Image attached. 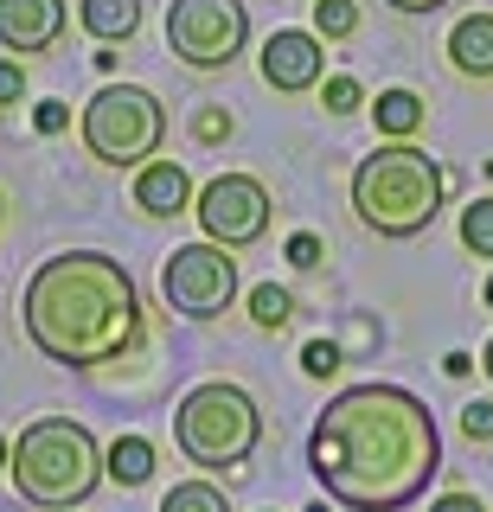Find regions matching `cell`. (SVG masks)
Listing matches in <instances>:
<instances>
[{
    "label": "cell",
    "instance_id": "cell-17",
    "mask_svg": "<svg viewBox=\"0 0 493 512\" xmlns=\"http://www.w3.org/2000/svg\"><path fill=\"white\" fill-rule=\"evenodd\" d=\"M250 320H257V327H289L295 320V295L289 288H276V282H263V288H250Z\"/></svg>",
    "mask_w": 493,
    "mask_h": 512
},
{
    "label": "cell",
    "instance_id": "cell-33",
    "mask_svg": "<svg viewBox=\"0 0 493 512\" xmlns=\"http://www.w3.org/2000/svg\"><path fill=\"white\" fill-rule=\"evenodd\" d=\"M487 301H493V276H487Z\"/></svg>",
    "mask_w": 493,
    "mask_h": 512
},
{
    "label": "cell",
    "instance_id": "cell-27",
    "mask_svg": "<svg viewBox=\"0 0 493 512\" xmlns=\"http://www.w3.org/2000/svg\"><path fill=\"white\" fill-rule=\"evenodd\" d=\"M193 128H199V141H225V135H231V116H218V109H205V116H199Z\"/></svg>",
    "mask_w": 493,
    "mask_h": 512
},
{
    "label": "cell",
    "instance_id": "cell-14",
    "mask_svg": "<svg viewBox=\"0 0 493 512\" xmlns=\"http://www.w3.org/2000/svg\"><path fill=\"white\" fill-rule=\"evenodd\" d=\"M77 26L97 45H129L141 26V0H77Z\"/></svg>",
    "mask_w": 493,
    "mask_h": 512
},
{
    "label": "cell",
    "instance_id": "cell-28",
    "mask_svg": "<svg viewBox=\"0 0 493 512\" xmlns=\"http://www.w3.org/2000/svg\"><path fill=\"white\" fill-rule=\"evenodd\" d=\"M429 512H487V506L474 500V493H442V500L429 506Z\"/></svg>",
    "mask_w": 493,
    "mask_h": 512
},
{
    "label": "cell",
    "instance_id": "cell-10",
    "mask_svg": "<svg viewBox=\"0 0 493 512\" xmlns=\"http://www.w3.org/2000/svg\"><path fill=\"white\" fill-rule=\"evenodd\" d=\"M327 77V45L314 32H269L263 39V84L282 96H301Z\"/></svg>",
    "mask_w": 493,
    "mask_h": 512
},
{
    "label": "cell",
    "instance_id": "cell-22",
    "mask_svg": "<svg viewBox=\"0 0 493 512\" xmlns=\"http://www.w3.org/2000/svg\"><path fill=\"white\" fill-rule=\"evenodd\" d=\"M301 372H308V378H333V372H340V346H333V340H308V346H301Z\"/></svg>",
    "mask_w": 493,
    "mask_h": 512
},
{
    "label": "cell",
    "instance_id": "cell-30",
    "mask_svg": "<svg viewBox=\"0 0 493 512\" xmlns=\"http://www.w3.org/2000/svg\"><path fill=\"white\" fill-rule=\"evenodd\" d=\"M442 372H449V378H468L474 359H468V352H449V365H442Z\"/></svg>",
    "mask_w": 493,
    "mask_h": 512
},
{
    "label": "cell",
    "instance_id": "cell-16",
    "mask_svg": "<svg viewBox=\"0 0 493 512\" xmlns=\"http://www.w3.org/2000/svg\"><path fill=\"white\" fill-rule=\"evenodd\" d=\"M103 474H109V480H122V487H141V480L154 474V442H148V436H122V442H109Z\"/></svg>",
    "mask_w": 493,
    "mask_h": 512
},
{
    "label": "cell",
    "instance_id": "cell-7",
    "mask_svg": "<svg viewBox=\"0 0 493 512\" xmlns=\"http://www.w3.org/2000/svg\"><path fill=\"white\" fill-rule=\"evenodd\" d=\"M250 39L244 0H173L167 7V52L193 71H225Z\"/></svg>",
    "mask_w": 493,
    "mask_h": 512
},
{
    "label": "cell",
    "instance_id": "cell-31",
    "mask_svg": "<svg viewBox=\"0 0 493 512\" xmlns=\"http://www.w3.org/2000/svg\"><path fill=\"white\" fill-rule=\"evenodd\" d=\"M481 365H487V378H493V340H487V352H481Z\"/></svg>",
    "mask_w": 493,
    "mask_h": 512
},
{
    "label": "cell",
    "instance_id": "cell-24",
    "mask_svg": "<svg viewBox=\"0 0 493 512\" xmlns=\"http://www.w3.org/2000/svg\"><path fill=\"white\" fill-rule=\"evenodd\" d=\"M20 96H26V64L20 58H0V109L20 103Z\"/></svg>",
    "mask_w": 493,
    "mask_h": 512
},
{
    "label": "cell",
    "instance_id": "cell-11",
    "mask_svg": "<svg viewBox=\"0 0 493 512\" xmlns=\"http://www.w3.org/2000/svg\"><path fill=\"white\" fill-rule=\"evenodd\" d=\"M65 39V0H0V45L13 58L52 52Z\"/></svg>",
    "mask_w": 493,
    "mask_h": 512
},
{
    "label": "cell",
    "instance_id": "cell-19",
    "mask_svg": "<svg viewBox=\"0 0 493 512\" xmlns=\"http://www.w3.org/2000/svg\"><path fill=\"white\" fill-rule=\"evenodd\" d=\"M359 7L353 0H314V39H353Z\"/></svg>",
    "mask_w": 493,
    "mask_h": 512
},
{
    "label": "cell",
    "instance_id": "cell-18",
    "mask_svg": "<svg viewBox=\"0 0 493 512\" xmlns=\"http://www.w3.org/2000/svg\"><path fill=\"white\" fill-rule=\"evenodd\" d=\"M161 512H231V500L212 487V480H180V487L161 500Z\"/></svg>",
    "mask_w": 493,
    "mask_h": 512
},
{
    "label": "cell",
    "instance_id": "cell-26",
    "mask_svg": "<svg viewBox=\"0 0 493 512\" xmlns=\"http://www.w3.org/2000/svg\"><path fill=\"white\" fill-rule=\"evenodd\" d=\"M461 429H468L474 442H493V404H468L461 410Z\"/></svg>",
    "mask_w": 493,
    "mask_h": 512
},
{
    "label": "cell",
    "instance_id": "cell-32",
    "mask_svg": "<svg viewBox=\"0 0 493 512\" xmlns=\"http://www.w3.org/2000/svg\"><path fill=\"white\" fill-rule=\"evenodd\" d=\"M7 455H13V442H0V468H7Z\"/></svg>",
    "mask_w": 493,
    "mask_h": 512
},
{
    "label": "cell",
    "instance_id": "cell-4",
    "mask_svg": "<svg viewBox=\"0 0 493 512\" xmlns=\"http://www.w3.org/2000/svg\"><path fill=\"white\" fill-rule=\"evenodd\" d=\"M442 192H449V173L423 148H410V141H385V148H372L353 167V212L378 237L429 231L442 212Z\"/></svg>",
    "mask_w": 493,
    "mask_h": 512
},
{
    "label": "cell",
    "instance_id": "cell-23",
    "mask_svg": "<svg viewBox=\"0 0 493 512\" xmlns=\"http://www.w3.org/2000/svg\"><path fill=\"white\" fill-rule=\"evenodd\" d=\"M33 128H39V135H65V128H71V109L58 103V96H45V103L33 109Z\"/></svg>",
    "mask_w": 493,
    "mask_h": 512
},
{
    "label": "cell",
    "instance_id": "cell-6",
    "mask_svg": "<svg viewBox=\"0 0 493 512\" xmlns=\"http://www.w3.org/2000/svg\"><path fill=\"white\" fill-rule=\"evenodd\" d=\"M77 128H84V148L103 167H148L167 141V109H161V96L141 90V84H103L84 103Z\"/></svg>",
    "mask_w": 493,
    "mask_h": 512
},
{
    "label": "cell",
    "instance_id": "cell-8",
    "mask_svg": "<svg viewBox=\"0 0 493 512\" xmlns=\"http://www.w3.org/2000/svg\"><path fill=\"white\" fill-rule=\"evenodd\" d=\"M161 295L186 320H218L237 301V263L218 244H186L161 263Z\"/></svg>",
    "mask_w": 493,
    "mask_h": 512
},
{
    "label": "cell",
    "instance_id": "cell-21",
    "mask_svg": "<svg viewBox=\"0 0 493 512\" xmlns=\"http://www.w3.org/2000/svg\"><path fill=\"white\" fill-rule=\"evenodd\" d=\"M365 103V90H359V77H321V109L327 116H353V109Z\"/></svg>",
    "mask_w": 493,
    "mask_h": 512
},
{
    "label": "cell",
    "instance_id": "cell-9",
    "mask_svg": "<svg viewBox=\"0 0 493 512\" xmlns=\"http://www.w3.org/2000/svg\"><path fill=\"white\" fill-rule=\"evenodd\" d=\"M193 212L205 224V244L218 250H244V244H263L269 237V186L257 180V173H218L212 186H199Z\"/></svg>",
    "mask_w": 493,
    "mask_h": 512
},
{
    "label": "cell",
    "instance_id": "cell-2",
    "mask_svg": "<svg viewBox=\"0 0 493 512\" xmlns=\"http://www.w3.org/2000/svg\"><path fill=\"white\" fill-rule=\"evenodd\" d=\"M20 320L52 365L97 372L141 340V295L135 276L103 250H58L33 269L20 295Z\"/></svg>",
    "mask_w": 493,
    "mask_h": 512
},
{
    "label": "cell",
    "instance_id": "cell-5",
    "mask_svg": "<svg viewBox=\"0 0 493 512\" xmlns=\"http://www.w3.org/2000/svg\"><path fill=\"white\" fill-rule=\"evenodd\" d=\"M173 442L193 468H244L263 442V410L244 384H199L173 410Z\"/></svg>",
    "mask_w": 493,
    "mask_h": 512
},
{
    "label": "cell",
    "instance_id": "cell-29",
    "mask_svg": "<svg viewBox=\"0 0 493 512\" xmlns=\"http://www.w3.org/2000/svg\"><path fill=\"white\" fill-rule=\"evenodd\" d=\"M385 7H397V13H436V7H449V0H385Z\"/></svg>",
    "mask_w": 493,
    "mask_h": 512
},
{
    "label": "cell",
    "instance_id": "cell-15",
    "mask_svg": "<svg viewBox=\"0 0 493 512\" xmlns=\"http://www.w3.org/2000/svg\"><path fill=\"white\" fill-rule=\"evenodd\" d=\"M423 96L417 90H378V103H372V122H378V135L385 141H410L423 128Z\"/></svg>",
    "mask_w": 493,
    "mask_h": 512
},
{
    "label": "cell",
    "instance_id": "cell-13",
    "mask_svg": "<svg viewBox=\"0 0 493 512\" xmlns=\"http://www.w3.org/2000/svg\"><path fill=\"white\" fill-rule=\"evenodd\" d=\"M449 64L461 77H493V13H461L449 26Z\"/></svg>",
    "mask_w": 493,
    "mask_h": 512
},
{
    "label": "cell",
    "instance_id": "cell-12",
    "mask_svg": "<svg viewBox=\"0 0 493 512\" xmlns=\"http://www.w3.org/2000/svg\"><path fill=\"white\" fill-rule=\"evenodd\" d=\"M135 205L148 218H180L186 205H193V180H186L180 160H148V167H135Z\"/></svg>",
    "mask_w": 493,
    "mask_h": 512
},
{
    "label": "cell",
    "instance_id": "cell-34",
    "mask_svg": "<svg viewBox=\"0 0 493 512\" xmlns=\"http://www.w3.org/2000/svg\"><path fill=\"white\" fill-rule=\"evenodd\" d=\"M0 218H7V199H0Z\"/></svg>",
    "mask_w": 493,
    "mask_h": 512
},
{
    "label": "cell",
    "instance_id": "cell-3",
    "mask_svg": "<svg viewBox=\"0 0 493 512\" xmlns=\"http://www.w3.org/2000/svg\"><path fill=\"white\" fill-rule=\"evenodd\" d=\"M7 480H13V493L39 512H77L103 487V448L84 423H71V416H39V423H26L20 442H13Z\"/></svg>",
    "mask_w": 493,
    "mask_h": 512
},
{
    "label": "cell",
    "instance_id": "cell-1",
    "mask_svg": "<svg viewBox=\"0 0 493 512\" xmlns=\"http://www.w3.org/2000/svg\"><path fill=\"white\" fill-rule=\"evenodd\" d=\"M308 468L346 512H404L442 474V429L404 384H346L308 429Z\"/></svg>",
    "mask_w": 493,
    "mask_h": 512
},
{
    "label": "cell",
    "instance_id": "cell-25",
    "mask_svg": "<svg viewBox=\"0 0 493 512\" xmlns=\"http://www.w3.org/2000/svg\"><path fill=\"white\" fill-rule=\"evenodd\" d=\"M289 263L295 269H321V237H314V231H295L289 237Z\"/></svg>",
    "mask_w": 493,
    "mask_h": 512
},
{
    "label": "cell",
    "instance_id": "cell-20",
    "mask_svg": "<svg viewBox=\"0 0 493 512\" xmlns=\"http://www.w3.org/2000/svg\"><path fill=\"white\" fill-rule=\"evenodd\" d=\"M461 244L474 256H493V199H474L468 212H461Z\"/></svg>",
    "mask_w": 493,
    "mask_h": 512
}]
</instances>
